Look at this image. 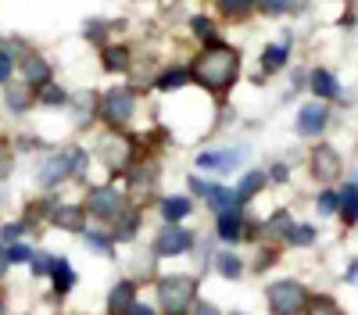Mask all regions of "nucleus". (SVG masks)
<instances>
[{
  "instance_id": "obj_1",
  "label": "nucleus",
  "mask_w": 358,
  "mask_h": 315,
  "mask_svg": "<svg viewBox=\"0 0 358 315\" xmlns=\"http://www.w3.org/2000/svg\"><path fill=\"white\" fill-rule=\"evenodd\" d=\"M190 75H194V82L201 86V90L226 94L236 82V75H241V50L229 47V43H219V40L204 43L194 57V65H190Z\"/></svg>"
},
{
  "instance_id": "obj_2",
  "label": "nucleus",
  "mask_w": 358,
  "mask_h": 315,
  "mask_svg": "<svg viewBox=\"0 0 358 315\" xmlns=\"http://www.w3.org/2000/svg\"><path fill=\"white\" fill-rule=\"evenodd\" d=\"M197 298V283L190 276H165L158 279V305L169 315H183Z\"/></svg>"
},
{
  "instance_id": "obj_3",
  "label": "nucleus",
  "mask_w": 358,
  "mask_h": 315,
  "mask_svg": "<svg viewBox=\"0 0 358 315\" xmlns=\"http://www.w3.org/2000/svg\"><path fill=\"white\" fill-rule=\"evenodd\" d=\"M101 115H104V122L111 129H126L133 122V115H136V94H133V86H115V90H108L101 97Z\"/></svg>"
},
{
  "instance_id": "obj_4",
  "label": "nucleus",
  "mask_w": 358,
  "mask_h": 315,
  "mask_svg": "<svg viewBox=\"0 0 358 315\" xmlns=\"http://www.w3.org/2000/svg\"><path fill=\"white\" fill-rule=\"evenodd\" d=\"M268 308L273 315H301L308 308V291L297 279H280L268 286Z\"/></svg>"
},
{
  "instance_id": "obj_5",
  "label": "nucleus",
  "mask_w": 358,
  "mask_h": 315,
  "mask_svg": "<svg viewBox=\"0 0 358 315\" xmlns=\"http://www.w3.org/2000/svg\"><path fill=\"white\" fill-rule=\"evenodd\" d=\"M86 212L111 222L118 212H122V193H118L115 186H94L86 193Z\"/></svg>"
},
{
  "instance_id": "obj_6",
  "label": "nucleus",
  "mask_w": 358,
  "mask_h": 315,
  "mask_svg": "<svg viewBox=\"0 0 358 315\" xmlns=\"http://www.w3.org/2000/svg\"><path fill=\"white\" fill-rule=\"evenodd\" d=\"M312 176L315 180H322V183H330V180H337L341 176V154H337V147H330V143H315V151H312Z\"/></svg>"
},
{
  "instance_id": "obj_7",
  "label": "nucleus",
  "mask_w": 358,
  "mask_h": 315,
  "mask_svg": "<svg viewBox=\"0 0 358 315\" xmlns=\"http://www.w3.org/2000/svg\"><path fill=\"white\" fill-rule=\"evenodd\" d=\"M18 68H22V82L29 86V90H43V86H50V79H54L50 61L40 57V54H25L18 61Z\"/></svg>"
},
{
  "instance_id": "obj_8",
  "label": "nucleus",
  "mask_w": 358,
  "mask_h": 315,
  "mask_svg": "<svg viewBox=\"0 0 358 315\" xmlns=\"http://www.w3.org/2000/svg\"><path fill=\"white\" fill-rule=\"evenodd\" d=\"M101 158H104L108 168L122 172L133 161V140H126V136H104L101 140Z\"/></svg>"
},
{
  "instance_id": "obj_9",
  "label": "nucleus",
  "mask_w": 358,
  "mask_h": 315,
  "mask_svg": "<svg viewBox=\"0 0 358 315\" xmlns=\"http://www.w3.org/2000/svg\"><path fill=\"white\" fill-rule=\"evenodd\" d=\"M326 122H330V108H326L322 101H308L301 111H297V133H301V136L322 133Z\"/></svg>"
},
{
  "instance_id": "obj_10",
  "label": "nucleus",
  "mask_w": 358,
  "mask_h": 315,
  "mask_svg": "<svg viewBox=\"0 0 358 315\" xmlns=\"http://www.w3.org/2000/svg\"><path fill=\"white\" fill-rule=\"evenodd\" d=\"M190 244H194L190 229L169 222L162 233H158V240H155V251H158V254H183V251H190Z\"/></svg>"
},
{
  "instance_id": "obj_11",
  "label": "nucleus",
  "mask_w": 358,
  "mask_h": 315,
  "mask_svg": "<svg viewBox=\"0 0 358 315\" xmlns=\"http://www.w3.org/2000/svg\"><path fill=\"white\" fill-rule=\"evenodd\" d=\"M72 176V151H62V154H50L43 165H40V183L43 186H54Z\"/></svg>"
},
{
  "instance_id": "obj_12",
  "label": "nucleus",
  "mask_w": 358,
  "mask_h": 315,
  "mask_svg": "<svg viewBox=\"0 0 358 315\" xmlns=\"http://www.w3.org/2000/svg\"><path fill=\"white\" fill-rule=\"evenodd\" d=\"M101 65H104V72H129L133 68V54H129L126 43H108L101 50Z\"/></svg>"
},
{
  "instance_id": "obj_13",
  "label": "nucleus",
  "mask_w": 358,
  "mask_h": 315,
  "mask_svg": "<svg viewBox=\"0 0 358 315\" xmlns=\"http://www.w3.org/2000/svg\"><path fill=\"white\" fill-rule=\"evenodd\" d=\"M50 219L62 226V229H69V233H83V229H86L83 205H54L50 208Z\"/></svg>"
},
{
  "instance_id": "obj_14",
  "label": "nucleus",
  "mask_w": 358,
  "mask_h": 315,
  "mask_svg": "<svg viewBox=\"0 0 358 315\" xmlns=\"http://www.w3.org/2000/svg\"><path fill=\"white\" fill-rule=\"evenodd\" d=\"M133 305H136V286H133L129 279L115 283V291L108 294V312H111V315H126Z\"/></svg>"
},
{
  "instance_id": "obj_15",
  "label": "nucleus",
  "mask_w": 358,
  "mask_h": 315,
  "mask_svg": "<svg viewBox=\"0 0 358 315\" xmlns=\"http://www.w3.org/2000/svg\"><path fill=\"white\" fill-rule=\"evenodd\" d=\"M287 57H290V36L283 40V43H268L265 50H262V72H280V68H287Z\"/></svg>"
},
{
  "instance_id": "obj_16",
  "label": "nucleus",
  "mask_w": 358,
  "mask_h": 315,
  "mask_svg": "<svg viewBox=\"0 0 358 315\" xmlns=\"http://www.w3.org/2000/svg\"><path fill=\"white\" fill-rule=\"evenodd\" d=\"M190 79H194V75H190L187 65H169V68H162V75H158V90H162V94H176V90H183Z\"/></svg>"
},
{
  "instance_id": "obj_17",
  "label": "nucleus",
  "mask_w": 358,
  "mask_h": 315,
  "mask_svg": "<svg viewBox=\"0 0 358 315\" xmlns=\"http://www.w3.org/2000/svg\"><path fill=\"white\" fill-rule=\"evenodd\" d=\"M4 104H8V111L25 115L29 104H33V94H29L25 82H4Z\"/></svg>"
},
{
  "instance_id": "obj_18",
  "label": "nucleus",
  "mask_w": 358,
  "mask_h": 315,
  "mask_svg": "<svg viewBox=\"0 0 358 315\" xmlns=\"http://www.w3.org/2000/svg\"><path fill=\"white\" fill-rule=\"evenodd\" d=\"M244 158H248V151L236 147V151H219V154H201L197 165H204V168H236Z\"/></svg>"
},
{
  "instance_id": "obj_19",
  "label": "nucleus",
  "mask_w": 358,
  "mask_h": 315,
  "mask_svg": "<svg viewBox=\"0 0 358 315\" xmlns=\"http://www.w3.org/2000/svg\"><path fill=\"white\" fill-rule=\"evenodd\" d=\"M308 82H312L315 97H322V101H330V97H337V94H341L337 75H334V72H326V68H315V72L308 75Z\"/></svg>"
},
{
  "instance_id": "obj_20",
  "label": "nucleus",
  "mask_w": 358,
  "mask_h": 315,
  "mask_svg": "<svg viewBox=\"0 0 358 315\" xmlns=\"http://www.w3.org/2000/svg\"><path fill=\"white\" fill-rule=\"evenodd\" d=\"M111 222H115V229H111V240H133V237H136V226H140V215L122 208V212H118Z\"/></svg>"
},
{
  "instance_id": "obj_21",
  "label": "nucleus",
  "mask_w": 358,
  "mask_h": 315,
  "mask_svg": "<svg viewBox=\"0 0 358 315\" xmlns=\"http://www.w3.org/2000/svg\"><path fill=\"white\" fill-rule=\"evenodd\" d=\"M50 276H54V294H69L72 286H76V272L69 265V258H54Z\"/></svg>"
},
{
  "instance_id": "obj_22",
  "label": "nucleus",
  "mask_w": 358,
  "mask_h": 315,
  "mask_svg": "<svg viewBox=\"0 0 358 315\" xmlns=\"http://www.w3.org/2000/svg\"><path fill=\"white\" fill-rule=\"evenodd\" d=\"M204 200L212 208H219V212H229V208H241V200H236V190H229V186H208V193H204Z\"/></svg>"
},
{
  "instance_id": "obj_23",
  "label": "nucleus",
  "mask_w": 358,
  "mask_h": 315,
  "mask_svg": "<svg viewBox=\"0 0 358 315\" xmlns=\"http://www.w3.org/2000/svg\"><path fill=\"white\" fill-rule=\"evenodd\" d=\"M219 237L222 240H241L244 237V222H241V212H236V208L219 215Z\"/></svg>"
},
{
  "instance_id": "obj_24",
  "label": "nucleus",
  "mask_w": 358,
  "mask_h": 315,
  "mask_svg": "<svg viewBox=\"0 0 358 315\" xmlns=\"http://www.w3.org/2000/svg\"><path fill=\"white\" fill-rule=\"evenodd\" d=\"M194 212V205L187 197H165L162 200V215H165V222H179V219H187Z\"/></svg>"
},
{
  "instance_id": "obj_25",
  "label": "nucleus",
  "mask_w": 358,
  "mask_h": 315,
  "mask_svg": "<svg viewBox=\"0 0 358 315\" xmlns=\"http://www.w3.org/2000/svg\"><path fill=\"white\" fill-rule=\"evenodd\" d=\"M219 11L229 18V22H244L251 11H255V0H215Z\"/></svg>"
},
{
  "instance_id": "obj_26",
  "label": "nucleus",
  "mask_w": 358,
  "mask_h": 315,
  "mask_svg": "<svg viewBox=\"0 0 358 315\" xmlns=\"http://www.w3.org/2000/svg\"><path fill=\"white\" fill-rule=\"evenodd\" d=\"M337 205H341V212H344V222H358V186H355V183L344 186V193L337 197Z\"/></svg>"
},
{
  "instance_id": "obj_27",
  "label": "nucleus",
  "mask_w": 358,
  "mask_h": 315,
  "mask_svg": "<svg viewBox=\"0 0 358 315\" xmlns=\"http://www.w3.org/2000/svg\"><path fill=\"white\" fill-rule=\"evenodd\" d=\"M262 233H265L268 240H283V237L290 233V215H287V212H276L273 219L262 226Z\"/></svg>"
},
{
  "instance_id": "obj_28",
  "label": "nucleus",
  "mask_w": 358,
  "mask_h": 315,
  "mask_svg": "<svg viewBox=\"0 0 358 315\" xmlns=\"http://www.w3.org/2000/svg\"><path fill=\"white\" fill-rule=\"evenodd\" d=\"M262 186H265V172H248L241 180V186H236V200H251Z\"/></svg>"
},
{
  "instance_id": "obj_29",
  "label": "nucleus",
  "mask_w": 358,
  "mask_h": 315,
  "mask_svg": "<svg viewBox=\"0 0 358 315\" xmlns=\"http://www.w3.org/2000/svg\"><path fill=\"white\" fill-rule=\"evenodd\" d=\"M190 33H194V40L215 43V22L204 18V15H194V18H190Z\"/></svg>"
},
{
  "instance_id": "obj_30",
  "label": "nucleus",
  "mask_w": 358,
  "mask_h": 315,
  "mask_svg": "<svg viewBox=\"0 0 358 315\" xmlns=\"http://www.w3.org/2000/svg\"><path fill=\"white\" fill-rule=\"evenodd\" d=\"M215 262H219V272H222L226 279H236V276L244 272V265H241V258H236V254H229V251H222V254L215 258Z\"/></svg>"
},
{
  "instance_id": "obj_31",
  "label": "nucleus",
  "mask_w": 358,
  "mask_h": 315,
  "mask_svg": "<svg viewBox=\"0 0 358 315\" xmlns=\"http://www.w3.org/2000/svg\"><path fill=\"white\" fill-rule=\"evenodd\" d=\"M40 104H43V108H62V104H69V94L62 90V86H43Z\"/></svg>"
},
{
  "instance_id": "obj_32",
  "label": "nucleus",
  "mask_w": 358,
  "mask_h": 315,
  "mask_svg": "<svg viewBox=\"0 0 358 315\" xmlns=\"http://www.w3.org/2000/svg\"><path fill=\"white\" fill-rule=\"evenodd\" d=\"M287 240L297 244V247H308V244H315V229H312V226H290Z\"/></svg>"
},
{
  "instance_id": "obj_33",
  "label": "nucleus",
  "mask_w": 358,
  "mask_h": 315,
  "mask_svg": "<svg viewBox=\"0 0 358 315\" xmlns=\"http://www.w3.org/2000/svg\"><path fill=\"white\" fill-rule=\"evenodd\" d=\"M83 237H86V244L94 247V251H111V233H101V229H83Z\"/></svg>"
},
{
  "instance_id": "obj_34",
  "label": "nucleus",
  "mask_w": 358,
  "mask_h": 315,
  "mask_svg": "<svg viewBox=\"0 0 358 315\" xmlns=\"http://www.w3.org/2000/svg\"><path fill=\"white\" fill-rule=\"evenodd\" d=\"M308 315H341V308L334 298H315V301H308Z\"/></svg>"
},
{
  "instance_id": "obj_35",
  "label": "nucleus",
  "mask_w": 358,
  "mask_h": 315,
  "mask_svg": "<svg viewBox=\"0 0 358 315\" xmlns=\"http://www.w3.org/2000/svg\"><path fill=\"white\" fill-rule=\"evenodd\" d=\"M4 254H8V265H25V262H33V251H29L25 244H11Z\"/></svg>"
},
{
  "instance_id": "obj_36",
  "label": "nucleus",
  "mask_w": 358,
  "mask_h": 315,
  "mask_svg": "<svg viewBox=\"0 0 358 315\" xmlns=\"http://www.w3.org/2000/svg\"><path fill=\"white\" fill-rule=\"evenodd\" d=\"M94 104H97V97L90 94V90L76 97V115H79V122H90V111H94Z\"/></svg>"
},
{
  "instance_id": "obj_37",
  "label": "nucleus",
  "mask_w": 358,
  "mask_h": 315,
  "mask_svg": "<svg viewBox=\"0 0 358 315\" xmlns=\"http://www.w3.org/2000/svg\"><path fill=\"white\" fill-rule=\"evenodd\" d=\"M255 8H258L262 15H273V18H276V15H283V11L290 8V0H255Z\"/></svg>"
},
{
  "instance_id": "obj_38",
  "label": "nucleus",
  "mask_w": 358,
  "mask_h": 315,
  "mask_svg": "<svg viewBox=\"0 0 358 315\" xmlns=\"http://www.w3.org/2000/svg\"><path fill=\"white\" fill-rule=\"evenodd\" d=\"M108 29H111L108 22L94 18V22H86V25H83V36H86V40H104V33H108Z\"/></svg>"
},
{
  "instance_id": "obj_39",
  "label": "nucleus",
  "mask_w": 358,
  "mask_h": 315,
  "mask_svg": "<svg viewBox=\"0 0 358 315\" xmlns=\"http://www.w3.org/2000/svg\"><path fill=\"white\" fill-rule=\"evenodd\" d=\"M11 75H15V57L11 50L0 47V82H11Z\"/></svg>"
},
{
  "instance_id": "obj_40",
  "label": "nucleus",
  "mask_w": 358,
  "mask_h": 315,
  "mask_svg": "<svg viewBox=\"0 0 358 315\" xmlns=\"http://www.w3.org/2000/svg\"><path fill=\"white\" fill-rule=\"evenodd\" d=\"M22 233H25V226H22V222H11V226L0 229V240H4V244H18Z\"/></svg>"
},
{
  "instance_id": "obj_41",
  "label": "nucleus",
  "mask_w": 358,
  "mask_h": 315,
  "mask_svg": "<svg viewBox=\"0 0 358 315\" xmlns=\"http://www.w3.org/2000/svg\"><path fill=\"white\" fill-rule=\"evenodd\" d=\"M50 269H54V258L50 254H36L33 258V272L36 276H50Z\"/></svg>"
},
{
  "instance_id": "obj_42",
  "label": "nucleus",
  "mask_w": 358,
  "mask_h": 315,
  "mask_svg": "<svg viewBox=\"0 0 358 315\" xmlns=\"http://www.w3.org/2000/svg\"><path fill=\"white\" fill-rule=\"evenodd\" d=\"M319 212H322V215H334V212H337V193H322V197H319Z\"/></svg>"
},
{
  "instance_id": "obj_43",
  "label": "nucleus",
  "mask_w": 358,
  "mask_h": 315,
  "mask_svg": "<svg viewBox=\"0 0 358 315\" xmlns=\"http://www.w3.org/2000/svg\"><path fill=\"white\" fill-rule=\"evenodd\" d=\"M287 176H290L287 165H273V172H268V180H276V183H287Z\"/></svg>"
},
{
  "instance_id": "obj_44",
  "label": "nucleus",
  "mask_w": 358,
  "mask_h": 315,
  "mask_svg": "<svg viewBox=\"0 0 358 315\" xmlns=\"http://www.w3.org/2000/svg\"><path fill=\"white\" fill-rule=\"evenodd\" d=\"M194 315H219L215 305H208V301H194Z\"/></svg>"
},
{
  "instance_id": "obj_45",
  "label": "nucleus",
  "mask_w": 358,
  "mask_h": 315,
  "mask_svg": "<svg viewBox=\"0 0 358 315\" xmlns=\"http://www.w3.org/2000/svg\"><path fill=\"white\" fill-rule=\"evenodd\" d=\"M126 315H155V308H151V305H133Z\"/></svg>"
},
{
  "instance_id": "obj_46",
  "label": "nucleus",
  "mask_w": 358,
  "mask_h": 315,
  "mask_svg": "<svg viewBox=\"0 0 358 315\" xmlns=\"http://www.w3.org/2000/svg\"><path fill=\"white\" fill-rule=\"evenodd\" d=\"M4 269H8V254L0 251V276H4Z\"/></svg>"
},
{
  "instance_id": "obj_47",
  "label": "nucleus",
  "mask_w": 358,
  "mask_h": 315,
  "mask_svg": "<svg viewBox=\"0 0 358 315\" xmlns=\"http://www.w3.org/2000/svg\"><path fill=\"white\" fill-rule=\"evenodd\" d=\"M0 315H4V305H0Z\"/></svg>"
},
{
  "instance_id": "obj_48",
  "label": "nucleus",
  "mask_w": 358,
  "mask_h": 315,
  "mask_svg": "<svg viewBox=\"0 0 358 315\" xmlns=\"http://www.w3.org/2000/svg\"><path fill=\"white\" fill-rule=\"evenodd\" d=\"M233 315H244V312H233Z\"/></svg>"
}]
</instances>
